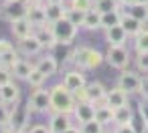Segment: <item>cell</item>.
I'll return each instance as SVG.
<instances>
[{"label":"cell","instance_id":"6da1fadb","mask_svg":"<svg viewBox=\"0 0 148 133\" xmlns=\"http://www.w3.org/2000/svg\"><path fill=\"white\" fill-rule=\"evenodd\" d=\"M51 91V111L55 113V111H59V113H73V109H75V97H73V93L61 83V85H55L53 89H49Z\"/></svg>","mask_w":148,"mask_h":133},{"label":"cell","instance_id":"7a4b0ae2","mask_svg":"<svg viewBox=\"0 0 148 133\" xmlns=\"http://www.w3.org/2000/svg\"><path fill=\"white\" fill-rule=\"evenodd\" d=\"M103 59H106V55L91 47H79L73 53V61L77 65V69H81V71H91V69L99 67L103 63Z\"/></svg>","mask_w":148,"mask_h":133},{"label":"cell","instance_id":"3957f363","mask_svg":"<svg viewBox=\"0 0 148 133\" xmlns=\"http://www.w3.org/2000/svg\"><path fill=\"white\" fill-rule=\"evenodd\" d=\"M51 28H53V34H55L59 45H71L75 41V36H77V30H79V26H75L67 18H61V20L53 22Z\"/></svg>","mask_w":148,"mask_h":133},{"label":"cell","instance_id":"277c9868","mask_svg":"<svg viewBox=\"0 0 148 133\" xmlns=\"http://www.w3.org/2000/svg\"><path fill=\"white\" fill-rule=\"evenodd\" d=\"M27 10H29V4L25 0H6L2 4V8H0V16L8 22H14L18 18H25Z\"/></svg>","mask_w":148,"mask_h":133},{"label":"cell","instance_id":"5b68a950","mask_svg":"<svg viewBox=\"0 0 148 133\" xmlns=\"http://www.w3.org/2000/svg\"><path fill=\"white\" fill-rule=\"evenodd\" d=\"M106 61H108L110 67H114V69H120V71L128 69V65H130V53H128L126 45H124V47L110 45V47H108V53H106Z\"/></svg>","mask_w":148,"mask_h":133},{"label":"cell","instance_id":"8992f818","mask_svg":"<svg viewBox=\"0 0 148 133\" xmlns=\"http://www.w3.org/2000/svg\"><path fill=\"white\" fill-rule=\"evenodd\" d=\"M31 107L29 105H14L10 109V121H8V127L14 129V131H25L27 125H29V119H31Z\"/></svg>","mask_w":148,"mask_h":133},{"label":"cell","instance_id":"52a82bcc","mask_svg":"<svg viewBox=\"0 0 148 133\" xmlns=\"http://www.w3.org/2000/svg\"><path fill=\"white\" fill-rule=\"evenodd\" d=\"M29 107L37 113H49L51 111V91L47 89H35L29 97Z\"/></svg>","mask_w":148,"mask_h":133},{"label":"cell","instance_id":"ba28073f","mask_svg":"<svg viewBox=\"0 0 148 133\" xmlns=\"http://www.w3.org/2000/svg\"><path fill=\"white\" fill-rule=\"evenodd\" d=\"M140 83H142V77L138 73H134V71H128V69H124L122 75L118 77V87L124 89L130 95L132 93H140Z\"/></svg>","mask_w":148,"mask_h":133},{"label":"cell","instance_id":"9c48e42d","mask_svg":"<svg viewBox=\"0 0 148 133\" xmlns=\"http://www.w3.org/2000/svg\"><path fill=\"white\" fill-rule=\"evenodd\" d=\"M106 95H108V89H106L101 83L91 81V83L85 85V97H87V101H91L95 107L108 105V103H106Z\"/></svg>","mask_w":148,"mask_h":133},{"label":"cell","instance_id":"30bf717a","mask_svg":"<svg viewBox=\"0 0 148 133\" xmlns=\"http://www.w3.org/2000/svg\"><path fill=\"white\" fill-rule=\"evenodd\" d=\"M41 51H43V45H41V41L37 38L35 32H33L31 36H25V38L18 41V53L25 55V57H35V55H39Z\"/></svg>","mask_w":148,"mask_h":133},{"label":"cell","instance_id":"8fae6325","mask_svg":"<svg viewBox=\"0 0 148 133\" xmlns=\"http://www.w3.org/2000/svg\"><path fill=\"white\" fill-rule=\"evenodd\" d=\"M71 115H73L79 123L91 121V119H95V105H93L91 101H77Z\"/></svg>","mask_w":148,"mask_h":133},{"label":"cell","instance_id":"7c38bea8","mask_svg":"<svg viewBox=\"0 0 148 133\" xmlns=\"http://www.w3.org/2000/svg\"><path fill=\"white\" fill-rule=\"evenodd\" d=\"M0 101L6 105H16L21 101V89L10 81L6 85H0Z\"/></svg>","mask_w":148,"mask_h":133},{"label":"cell","instance_id":"4fadbf2b","mask_svg":"<svg viewBox=\"0 0 148 133\" xmlns=\"http://www.w3.org/2000/svg\"><path fill=\"white\" fill-rule=\"evenodd\" d=\"M27 18L31 20V24L35 28L43 26V24H49L47 22V10L43 4H29V10H27Z\"/></svg>","mask_w":148,"mask_h":133},{"label":"cell","instance_id":"5bb4252c","mask_svg":"<svg viewBox=\"0 0 148 133\" xmlns=\"http://www.w3.org/2000/svg\"><path fill=\"white\" fill-rule=\"evenodd\" d=\"M35 34H37V38L41 41L43 49H47V51H53V49L59 45L57 38H55V34H53L51 24H43V26H39V28L35 30Z\"/></svg>","mask_w":148,"mask_h":133},{"label":"cell","instance_id":"9a60e30c","mask_svg":"<svg viewBox=\"0 0 148 133\" xmlns=\"http://www.w3.org/2000/svg\"><path fill=\"white\" fill-rule=\"evenodd\" d=\"M71 125H73V123H71V119H69V113H59V111H55V113L51 115V121H49L51 133H63V131H67Z\"/></svg>","mask_w":148,"mask_h":133},{"label":"cell","instance_id":"2e32d148","mask_svg":"<svg viewBox=\"0 0 148 133\" xmlns=\"http://www.w3.org/2000/svg\"><path fill=\"white\" fill-rule=\"evenodd\" d=\"M63 85H65L71 93H75L77 89H81V87L87 85V83H85V75L81 73V69L69 71V73H65V77H63Z\"/></svg>","mask_w":148,"mask_h":133},{"label":"cell","instance_id":"e0dca14e","mask_svg":"<svg viewBox=\"0 0 148 133\" xmlns=\"http://www.w3.org/2000/svg\"><path fill=\"white\" fill-rule=\"evenodd\" d=\"M120 26L128 32V36H136L140 30H144V22H140L138 18H134L130 12H122V20Z\"/></svg>","mask_w":148,"mask_h":133},{"label":"cell","instance_id":"ac0fdd59","mask_svg":"<svg viewBox=\"0 0 148 133\" xmlns=\"http://www.w3.org/2000/svg\"><path fill=\"white\" fill-rule=\"evenodd\" d=\"M128 97H130V93H126L124 89H120V87L116 85V89H110V91H108L106 103H108L112 109H118V107H122V105H128Z\"/></svg>","mask_w":148,"mask_h":133},{"label":"cell","instance_id":"d6986e66","mask_svg":"<svg viewBox=\"0 0 148 133\" xmlns=\"http://www.w3.org/2000/svg\"><path fill=\"white\" fill-rule=\"evenodd\" d=\"M10 30H12V34L21 41V38H25V36H31V34L35 32V26H33L31 20L25 16V18H18V20L10 22Z\"/></svg>","mask_w":148,"mask_h":133},{"label":"cell","instance_id":"ffe728a7","mask_svg":"<svg viewBox=\"0 0 148 133\" xmlns=\"http://www.w3.org/2000/svg\"><path fill=\"white\" fill-rule=\"evenodd\" d=\"M106 41H108V45L124 47L126 41H128V32H126L120 24H116V26H112V28H106Z\"/></svg>","mask_w":148,"mask_h":133},{"label":"cell","instance_id":"44dd1931","mask_svg":"<svg viewBox=\"0 0 148 133\" xmlns=\"http://www.w3.org/2000/svg\"><path fill=\"white\" fill-rule=\"evenodd\" d=\"M35 67H37L41 73H45L47 77H53V75L57 73V69H59V63H57V59H55L53 55H47V57H41Z\"/></svg>","mask_w":148,"mask_h":133},{"label":"cell","instance_id":"7402d4cb","mask_svg":"<svg viewBox=\"0 0 148 133\" xmlns=\"http://www.w3.org/2000/svg\"><path fill=\"white\" fill-rule=\"evenodd\" d=\"M132 121H134V111L130 109V105H122V107L114 109V125L132 123Z\"/></svg>","mask_w":148,"mask_h":133},{"label":"cell","instance_id":"603a6c76","mask_svg":"<svg viewBox=\"0 0 148 133\" xmlns=\"http://www.w3.org/2000/svg\"><path fill=\"white\" fill-rule=\"evenodd\" d=\"M45 10H47V22L53 24V22L65 18V10H67V8H65L63 4H51V2H47Z\"/></svg>","mask_w":148,"mask_h":133},{"label":"cell","instance_id":"cb8c5ba5","mask_svg":"<svg viewBox=\"0 0 148 133\" xmlns=\"http://www.w3.org/2000/svg\"><path fill=\"white\" fill-rule=\"evenodd\" d=\"M83 28L87 30H95V28H101V12L91 8L85 12V18H83Z\"/></svg>","mask_w":148,"mask_h":133},{"label":"cell","instance_id":"d4e9b609","mask_svg":"<svg viewBox=\"0 0 148 133\" xmlns=\"http://www.w3.org/2000/svg\"><path fill=\"white\" fill-rule=\"evenodd\" d=\"M126 12H130L134 18H138L140 22H148V4L146 2H134V4H130L128 6V10Z\"/></svg>","mask_w":148,"mask_h":133},{"label":"cell","instance_id":"484cf974","mask_svg":"<svg viewBox=\"0 0 148 133\" xmlns=\"http://www.w3.org/2000/svg\"><path fill=\"white\" fill-rule=\"evenodd\" d=\"M33 69H35V67H33L29 61H23V59H18V61H16V65H14L10 71H12V75H14L16 79H23V81H27Z\"/></svg>","mask_w":148,"mask_h":133},{"label":"cell","instance_id":"4316f807","mask_svg":"<svg viewBox=\"0 0 148 133\" xmlns=\"http://www.w3.org/2000/svg\"><path fill=\"white\" fill-rule=\"evenodd\" d=\"M120 20H122L120 8L110 10V12H101V28H103V30H106V28H112V26H116V24H120Z\"/></svg>","mask_w":148,"mask_h":133},{"label":"cell","instance_id":"83f0119b","mask_svg":"<svg viewBox=\"0 0 148 133\" xmlns=\"http://www.w3.org/2000/svg\"><path fill=\"white\" fill-rule=\"evenodd\" d=\"M18 59H21V57H18V49H16V51H14V47H12V49H6V51L0 53V67L12 69Z\"/></svg>","mask_w":148,"mask_h":133},{"label":"cell","instance_id":"f1b7e54d","mask_svg":"<svg viewBox=\"0 0 148 133\" xmlns=\"http://www.w3.org/2000/svg\"><path fill=\"white\" fill-rule=\"evenodd\" d=\"M95 119H97L101 125H110V123H114V109H112L110 105L95 107Z\"/></svg>","mask_w":148,"mask_h":133},{"label":"cell","instance_id":"f546056e","mask_svg":"<svg viewBox=\"0 0 148 133\" xmlns=\"http://www.w3.org/2000/svg\"><path fill=\"white\" fill-rule=\"evenodd\" d=\"M134 49L136 53H148V28L140 30L134 36Z\"/></svg>","mask_w":148,"mask_h":133},{"label":"cell","instance_id":"4dcf8cb0","mask_svg":"<svg viewBox=\"0 0 148 133\" xmlns=\"http://www.w3.org/2000/svg\"><path fill=\"white\" fill-rule=\"evenodd\" d=\"M65 18H67V20H71L75 26H83L85 12H83V10H79V8H73V6H69V8L65 10Z\"/></svg>","mask_w":148,"mask_h":133},{"label":"cell","instance_id":"1f68e13d","mask_svg":"<svg viewBox=\"0 0 148 133\" xmlns=\"http://www.w3.org/2000/svg\"><path fill=\"white\" fill-rule=\"evenodd\" d=\"M47 81V75L45 73H41L37 67L31 71V75H29V79H27V83L31 85V87H35V89H39V87H43V83Z\"/></svg>","mask_w":148,"mask_h":133},{"label":"cell","instance_id":"d6a6232c","mask_svg":"<svg viewBox=\"0 0 148 133\" xmlns=\"http://www.w3.org/2000/svg\"><path fill=\"white\" fill-rule=\"evenodd\" d=\"M93 8L99 12H110V10L120 8V4H118V0H93Z\"/></svg>","mask_w":148,"mask_h":133},{"label":"cell","instance_id":"836d02e7","mask_svg":"<svg viewBox=\"0 0 148 133\" xmlns=\"http://www.w3.org/2000/svg\"><path fill=\"white\" fill-rule=\"evenodd\" d=\"M103 127L97 119H91V121H85L81 123V133H103Z\"/></svg>","mask_w":148,"mask_h":133},{"label":"cell","instance_id":"e575fe53","mask_svg":"<svg viewBox=\"0 0 148 133\" xmlns=\"http://www.w3.org/2000/svg\"><path fill=\"white\" fill-rule=\"evenodd\" d=\"M71 6H73V8H79V10H83V12H87V10L93 8V0H71Z\"/></svg>","mask_w":148,"mask_h":133},{"label":"cell","instance_id":"d590c367","mask_svg":"<svg viewBox=\"0 0 148 133\" xmlns=\"http://www.w3.org/2000/svg\"><path fill=\"white\" fill-rule=\"evenodd\" d=\"M136 65H138V71L148 73V53H138V57H136Z\"/></svg>","mask_w":148,"mask_h":133},{"label":"cell","instance_id":"8d00e7d4","mask_svg":"<svg viewBox=\"0 0 148 133\" xmlns=\"http://www.w3.org/2000/svg\"><path fill=\"white\" fill-rule=\"evenodd\" d=\"M114 133H138V129L134 127V121H132V123H122V125H116Z\"/></svg>","mask_w":148,"mask_h":133},{"label":"cell","instance_id":"74e56055","mask_svg":"<svg viewBox=\"0 0 148 133\" xmlns=\"http://www.w3.org/2000/svg\"><path fill=\"white\" fill-rule=\"evenodd\" d=\"M8 121H10V109L6 107V103L0 101V123L8 125Z\"/></svg>","mask_w":148,"mask_h":133},{"label":"cell","instance_id":"f35d334b","mask_svg":"<svg viewBox=\"0 0 148 133\" xmlns=\"http://www.w3.org/2000/svg\"><path fill=\"white\" fill-rule=\"evenodd\" d=\"M12 71L10 69H6V67H0V85H6V83H10L12 81Z\"/></svg>","mask_w":148,"mask_h":133},{"label":"cell","instance_id":"ab89813d","mask_svg":"<svg viewBox=\"0 0 148 133\" xmlns=\"http://www.w3.org/2000/svg\"><path fill=\"white\" fill-rule=\"evenodd\" d=\"M140 95L144 101H148V73L146 77H142V83H140Z\"/></svg>","mask_w":148,"mask_h":133},{"label":"cell","instance_id":"60d3db41","mask_svg":"<svg viewBox=\"0 0 148 133\" xmlns=\"http://www.w3.org/2000/svg\"><path fill=\"white\" fill-rule=\"evenodd\" d=\"M29 133H51V129L47 125H33L29 129Z\"/></svg>","mask_w":148,"mask_h":133},{"label":"cell","instance_id":"b9f144b4","mask_svg":"<svg viewBox=\"0 0 148 133\" xmlns=\"http://www.w3.org/2000/svg\"><path fill=\"white\" fill-rule=\"evenodd\" d=\"M134 2H138V0H118V4H122V6H130V4H134Z\"/></svg>","mask_w":148,"mask_h":133},{"label":"cell","instance_id":"7bdbcfd3","mask_svg":"<svg viewBox=\"0 0 148 133\" xmlns=\"http://www.w3.org/2000/svg\"><path fill=\"white\" fill-rule=\"evenodd\" d=\"M63 133H81V127H75V125H71L67 131H63Z\"/></svg>","mask_w":148,"mask_h":133},{"label":"cell","instance_id":"ee69618b","mask_svg":"<svg viewBox=\"0 0 148 133\" xmlns=\"http://www.w3.org/2000/svg\"><path fill=\"white\" fill-rule=\"evenodd\" d=\"M25 2H27V4H43L45 0H25Z\"/></svg>","mask_w":148,"mask_h":133},{"label":"cell","instance_id":"f6af8a7d","mask_svg":"<svg viewBox=\"0 0 148 133\" xmlns=\"http://www.w3.org/2000/svg\"><path fill=\"white\" fill-rule=\"evenodd\" d=\"M45 2H51V4H65V0H45Z\"/></svg>","mask_w":148,"mask_h":133},{"label":"cell","instance_id":"bcb514c9","mask_svg":"<svg viewBox=\"0 0 148 133\" xmlns=\"http://www.w3.org/2000/svg\"><path fill=\"white\" fill-rule=\"evenodd\" d=\"M2 133H14V129H10V127H6V129H4Z\"/></svg>","mask_w":148,"mask_h":133},{"label":"cell","instance_id":"7dc6e473","mask_svg":"<svg viewBox=\"0 0 148 133\" xmlns=\"http://www.w3.org/2000/svg\"><path fill=\"white\" fill-rule=\"evenodd\" d=\"M6 127H8V125H4V123H0V133H2V131H4Z\"/></svg>","mask_w":148,"mask_h":133},{"label":"cell","instance_id":"c3c4849f","mask_svg":"<svg viewBox=\"0 0 148 133\" xmlns=\"http://www.w3.org/2000/svg\"><path fill=\"white\" fill-rule=\"evenodd\" d=\"M14 133H29V131H14Z\"/></svg>","mask_w":148,"mask_h":133},{"label":"cell","instance_id":"681fc988","mask_svg":"<svg viewBox=\"0 0 148 133\" xmlns=\"http://www.w3.org/2000/svg\"><path fill=\"white\" fill-rule=\"evenodd\" d=\"M138 2H146V4H148V0H138Z\"/></svg>","mask_w":148,"mask_h":133}]
</instances>
